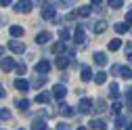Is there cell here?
<instances>
[{"instance_id": "cell-1", "label": "cell", "mask_w": 132, "mask_h": 130, "mask_svg": "<svg viewBox=\"0 0 132 130\" xmlns=\"http://www.w3.org/2000/svg\"><path fill=\"white\" fill-rule=\"evenodd\" d=\"M55 11H57V6L53 4V2H48L46 6H42V17L46 19V21H53L57 15H55Z\"/></svg>"}, {"instance_id": "cell-2", "label": "cell", "mask_w": 132, "mask_h": 130, "mask_svg": "<svg viewBox=\"0 0 132 130\" xmlns=\"http://www.w3.org/2000/svg\"><path fill=\"white\" fill-rule=\"evenodd\" d=\"M31 9H34V2H31V0H21V2H17L15 4V11L17 13H31Z\"/></svg>"}, {"instance_id": "cell-3", "label": "cell", "mask_w": 132, "mask_h": 130, "mask_svg": "<svg viewBox=\"0 0 132 130\" xmlns=\"http://www.w3.org/2000/svg\"><path fill=\"white\" fill-rule=\"evenodd\" d=\"M9 51H11V53H15V55H21V53H25V44L13 38V40L9 42Z\"/></svg>"}, {"instance_id": "cell-4", "label": "cell", "mask_w": 132, "mask_h": 130, "mask_svg": "<svg viewBox=\"0 0 132 130\" xmlns=\"http://www.w3.org/2000/svg\"><path fill=\"white\" fill-rule=\"evenodd\" d=\"M65 94H67V88H65L63 84H55V88H53V96H55V99L57 101H63Z\"/></svg>"}, {"instance_id": "cell-5", "label": "cell", "mask_w": 132, "mask_h": 130, "mask_svg": "<svg viewBox=\"0 0 132 130\" xmlns=\"http://www.w3.org/2000/svg\"><path fill=\"white\" fill-rule=\"evenodd\" d=\"M51 67H53V65L51 63H48L46 59H42V61H38V65H36V74H48V71H51Z\"/></svg>"}, {"instance_id": "cell-6", "label": "cell", "mask_w": 132, "mask_h": 130, "mask_svg": "<svg viewBox=\"0 0 132 130\" xmlns=\"http://www.w3.org/2000/svg\"><path fill=\"white\" fill-rule=\"evenodd\" d=\"M78 111H80V113H90V111H92V101H90V99H82L80 105H78Z\"/></svg>"}, {"instance_id": "cell-7", "label": "cell", "mask_w": 132, "mask_h": 130, "mask_svg": "<svg viewBox=\"0 0 132 130\" xmlns=\"http://www.w3.org/2000/svg\"><path fill=\"white\" fill-rule=\"evenodd\" d=\"M44 84H46V78H44L42 74H40V76L36 74V78H34V80L29 82V86H31V88H36V90H40V88H42Z\"/></svg>"}, {"instance_id": "cell-8", "label": "cell", "mask_w": 132, "mask_h": 130, "mask_svg": "<svg viewBox=\"0 0 132 130\" xmlns=\"http://www.w3.org/2000/svg\"><path fill=\"white\" fill-rule=\"evenodd\" d=\"M51 31H40V34H36V44H48L51 42Z\"/></svg>"}, {"instance_id": "cell-9", "label": "cell", "mask_w": 132, "mask_h": 130, "mask_svg": "<svg viewBox=\"0 0 132 130\" xmlns=\"http://www.w3.org/2000/svg\"><path fill=\"white\" fill-rule=\"evenodd\" d=\"M31 128H34V130H46V120L42 116L34 118V120H31Z\"/></svg>"}, {"instance_id": "cell-10", "label": "cell", "mask_w": 132, "mask_h": 130, "mask_svg": "<svg viewBox=\"0 0 132 130\" xmlns=\"http://www.w3.org/2000/svg\"><path fill=\"white\" fill-rule=\"evenodd\" d=\"M15 65H17V63H15L11 57H2V63H0V67H2L4 71H11V69H15Z\"/></svg>"}, {"instance_id": "cell-11", "label": "cell", "mask_w": 132, "mask_h": 130, "mask_svg": "<svg viewBox=\"0 0 132 130\" xmlns=\"http://www.w3.org/2000/svg\"><path fill=\"white\" fill-rule=\"evenodd\" d=\"M9 34H11L13 38H21V36L25 34V29H23L21 25H11V27H9Z\"/></svg>"}, {"instance_id": "cell-12", "label": "cell", "mask_w": 132, "mask_h": 130, "mask_svg": "<svg viewBox=\"0 0 132 130\" xmlns=\"http://www.w3.org/2000/svg\"><path fill=\"white\" fill-rule=\"evenodd\" d=\"M69 65V57H63V55H59L57 59H55V67H59V69H65Z\"/></svg>"}, {"instance_id": "cell-13", "label": "cell", "mask_w": 132, "mask_h": 130, "mask_svg": "<svg viewBox=\"0 0 132 130\" xmlns=\"http://www.w3.org/2000/svg\"><path fill=\"white\" fill-rule=\"evenodd\" d=\"M15 88H17V90H21V92H25V90L29 88V82H27V80H23V78L19 76L17 80H15Z\"/></svg>"}, {"instance_id": "cell-14", "label": "cell", "mask_w": 132, "mask_h": 130, "mask_svg": "<svg viewBox=\"0 0 132 130\" xmlns=\"http://www.w3.org/2000/svg\"><path fill=\"white\" fill-rule=\"evenodd\" d=\"M92 59H94L96 65H101V67H105V65H107V55H105V53H94Z\"/></svg>"}, {"instance_id": "cell-15", "label": "cell", "mask_w": 132, "mask_h": 130, "mask_svg": "<svg viewBox=\"0 0 132 130\" xmlns=\"http://www.w3.org/2000/svg\"><path fill=\"white\" fill-rule=\"evenodd\" d=\"M107 25H109V23H107V19L96 21V23H94V34H103V31L107 29Z\"/></svg>"}, {"instance_id": "cell-16", "label": "cell", "mask_w": 132, "mask_h": 130, "mask_svg": "<svg viewBox=\"0 0 132 130\" xmlns=\"http://www.w3.org/2000/svg\"><path fill=\"white\" fill-rule=\"evenodd\" d=\"M90 126H92V128H96V130H105V128H107V122H105V120H101V118H94V120L90 122Z\"/></svg>"}, {"instance_id": "cell-17", "label": "cell", "mask_w": 132, "mask_h": 130, "mask_svg": "<svg viewBox=\"0 0 132 130\" xmlns=\"http://www.w3.org/2000/svg\"><path fill=\"white\" fill-rule=\"evenodd\" d=\"M90 13H92V6L86 4V6H80V9L76 11V17H88Z\"/></svg>"}, {"instance_id": "cell-18", "label": "cell", "mask_w": 132, "mask_h": 130, "mask_svg": "<svg viewBox=\"0 0 132 130\" xmlns=\"http://www.w3.org/2000/svg\"><path fill=\"white\" fill-rule=\"evenodd\" d=\"M73 40H76V44H84V42H86V34H84V29H76Z\"/></svg>"}, {"instance_id": "cell-19", "label": "cell", "mask_w": 132, "mask_h": 130, "mask_svg": "<svg viewBox=\"0 0 132 130\" xmlns=\"http://www.w3.org/2000/svg\"><path fill=\"white\" fill-rule=\"evenodd\" d=\"M109 96L113 101H118V96H120V86L118 84H109Z\"/></svg>"}, {"instance_id": "cell-20", "label": "cell", "mask_w": 132, "mask_h": 130, "mask_svg": "<svg viewBox=\"0 0 132 130\" xmlns=\"http://www.w3.org/2000/svg\"><path fill=\"white\" fill-rule=\"evenodd\" d=\"M15 107H17L19 111H25L29 107V99H17V101H15Z\"/></svg>"}, {"instance_id": "cell-21", "label": "cell", "mask_w": 132, "mask_h": 130, "mask_svg": "<svg viewBox=\"0 0 132 130\" xmlns=\"http://www.w3.org/2000/svg\"><path fill=\"white\" fill-rule=\"evenodd\" d=\"M51 53H55L57 57L63 55V53H65V42H55V46H53V51H51Z\"/></svg>"}, {"instance_id": "cell-22", "label": "cell", "mask_w": 132, "mask_h": 130, "mask_svg": "<svg viewBox=\"0 0 132 130\" xmlns=\"http://www.w3.org/2000/svg\"><path fill=\"white\" fill-rule=\"evenodd\" d=\"M55 6H61V9H69L76 4V0H57V2H53Z\"/></svg>"}, {"instance_id": "cell-23", "label": "cell", "mask_w": 132, "mask_h": 130, "mask_svg": "<svg viewBox=\"0 0 132 130\" xmlns=\"http://www.w3.org/2000/svg\"><path fill=\"white\" fill-rule=\"evenodd\" d=\"M90 80H92V69L82 67V82H90Z\"/></svg>"}, {"instance_id": "cell-24", "label": "cell", "mask_w": 132, "mask_h": 130, "mask_svg": "<svg viewBox=\"0 0 132 130\" xmlns=\"http://www.w3.org/2000/svg\"><path fill=\"white\" fill-rule=\"evenodd\" d=\"M113 29L118 31V34H126V31H128V23H126V21H120V23L113 25Z\"/></svg>"}, {"instance_id": "cell-25", "label": "cell", "mask_w": 132, "mask_h": 130, "mask_svg": "<svg viewBox=\"0 0 132 130\" xmlns=\"http://www.w3.org/2000/svg\"><path fill=\"white\" fill-rule=\"evenodd\" d=\"M51 101V94H46V92H40L38 96H36V103H40V105H44V103H48Z\"/></svg>"}, {"instance_id": "cell-26", "label": "cell", "mask_w": 132, "mask_h": 130, "mask_svg": "<svg viewBox=\"0 0 132 130\" xmlns=\"http://www.w3.org/2000/svg\"><path fill=\"white\" fill-rule=\"evenodd\" d=\"M120 76H122V78H126V80H130V78H132V69H130V67H126V65H122V67H120Z\"/></svg>"}, {"instance_id": "cell-27", "label": "cell", "mask_w": 132, "mask_h": 130, "mask_svg": "<svg viewBox=\"0 0 132 130\" xmlns=\"http://www.w3.org/2000/svg\"><path fill=\"white\" fill-rule=\"evenodd\" d=\"M94 82H96V84H105V82H107V74H105V71H98V74L94 76Z\"/></svg>"}, {"instance_id": "cell-28", "label": "cell", "mask_w": 132, "mask_h": 130, "mask_svg": "<svg viewBox=\"0 0 132 130\" xmlns=\"http://www.w3.org/2000/svg\"><path fill=\"white\" fill-rule=\"evenodd\" d=\"M118 48H122V40L120 38H113L109 42V51H118Z\"/></svg>"}, {"instance_id": "cell-29", "label": "cell", "mask_w": 132, "mask_h": 130, "mask_svg": "<svg viewBox=\"0 0 132 130\" xmlns=\"http://www.w3.org/2000/svg\"><path fill=\"white\" fill-rule=\"evenodd\" d=\"M73 107H69V105H65V103H61V113L63 116H73Z\"/></svg>"}, {"instance_id": "cell-30", "label": "cell", "mask_w": 132, "mask_h": 130, "mask_svg": "<svg viewBox=\"0 0 132 130\" xmlns=\"http://www.w3.org/2000/svg\"><path fill=\"white\" fill-rule=\"evenodd\" d=\"M122 6H124V0H109V9L118 11V9H122Z\"/></svg>"}, {"instance_id": "cell-31", "label": "cell", "mask_w": 132, "mask_h": 130, "mask_svg": "<svg viewBox=\"0 0 132 130\" xmlns=\"http://www.w3.org/2000/svg\"><path fill=\"white\" fill-rule=\"evenodd\" d=\"M59 38H61V42H67V40L71 38V34H69V29H59Z\"/></svg>"}, {"instance_id": "cell-32", "label": "cell", "mask_w": 132, "mask_h": 130, "mask_svg": "<svg viewBox=\"0 0 132 130\" xmlns=\"http://www.w3.org/2000/svg\"><path fill=\"white\" fill-rule=\"evenodd\" d=\"M115 126H128V116H118L115 118Z\"/></svg>"}, {"instance_id": "cell-33", "label": "cell", "mask_w": 132, "mask_h": 130, "mask_svg": "<svg viewBox=\"0 0 132 130\" xmlns=\"http://www.w3.org/2000/svg\"><path fill=\"white\" fill-rule=\"evenodd\" d=\"M15 69H17L19 76H23V74L27 71V65H25V63H17V65H15Z\"/></svg>"}, {"instance_id": "cell-34", "label": "cell", "mask_w": 132, "mask_h": 130, "mask_svg": "<svg viewBox=\"0 0 132 130\" xmlns=\"http://www.w3.org/2000/svg\"><path fill=\"white\" fill-rule=\"evenodd\" d=\"M0 120H11V111L9 109H0Z\"/></svg>"}, {"instance_id": "cell-35", "label": "cell", "mask_w": 132, "mask_h": 130, "mask_svg": "<svg viewBox=\"0 0 132 130\" xmlns=\"http://www.w3.org/2000/svg\"><path fill=\"white\" fill-rule=\"evenodd\" d=\"M105 109H107V105L103 101H96V111H105Z\"/></svg>"}, {"instance_id": "cell-36", "label": "cell", "mask_w": 132, "mask_h": 130, "mask_svg": "<svg viewBox=\"0 0 132 130\" xmlns=\"http://www.w3.org/2000/svg\"><path fill=\"white\" fill-rule=\"evenodd\" d=\"M122 107H124L122 101H115V103H113V111H122Z\"/></svg>"}, {"instance_id": "cell-37", "label": "cell", "mask_w": 132, "mask_h": 130, "mask_svg": "<svg viewBox=\"0 0 132 130\" xmlns=\"http://www.w3.org/2000/svg\"><path fill=\"white\" fill-rule=\"evenodd\" d=\"M124 48H126V51H124V53H126L128 57H132V42H128V44H126Z\"/></svg>"}, {"instance_id": "cell-38", "label": "cell", "mask_w": 132, "mask_h": 130, "mask_svg": "<svg viewBox=\"0 0 132 130\" xmlns=\"http://www.w3.org/2000/svg\"><path fill=\"white\" fill-rule=\"evenodd\" d=\"M92 6L101 11V6H103V0H92Z\"/></svg>"}, {"instance_id": "cell-39", "label": "cell", "mask_w": 132, "mask_h": 130, "mask_svg": "<svg viewBox=\"0 0 132 130\" xmlns=\"http://www.w3.org/2000/svg\"><path fill=\"white\" fill-rule=\"evenodd\" d=\"M120 67H122V65H113V67H111V74H113V76H120Z\"/></svg>"}, {"instance_id": "cell-40", "label": "cell", "mask_w": 132, "mask_h": 130, "mask_svg": "<svg viewBox=\"0 0 132 130\" xmlns=\"http://www.w3.org/2000/svg\"><path fill=\"white\" fill-rule=\"evenodd\" d=\"M13 0H0V6H11Z\"/></svg>"}, {"instance_id": "cell-41", "label": "cell", "mask_w": 132, "mask_h": 130, "mask_svg": "<svg viewBox=\"0 0 132 130\" xmlns=\"http://www.w3.org/2000/svg\"><path fill=\"white\" fill-rule=\"evenodd\" d=\"M55 130H69V126H67V124H59Z\"/></svg>"}, {"instance_id": "cell-42", "label": "cell", "mask_w": 132, "mask_h": 130, "mask_svg": "<svg viewBox=\"0 0 132 130\" xmlns=\"http://www.w3.org/2000/svg\"><path fill=\"white\" fill-rule=\"evenodd\" d=\"M4 96H6V90H4L2 84H0V99H4Z\"/></svg>"}, {"instance_id": "cell-43", "label": "cell", "mask_w": 132, "mask_h": 130, "mask_svg": "<svg viewBox=\"0 0 132 130\" xmlns=\"http://www.w3.org/2000/svg\"><path fill=\"white\" fill-rule=\"evenodd\" d=\"M126 23H128V25H130V23H132V11H130V13H128V15H126Z\"/></svg>"}, {"instance_id": "cell-44", "label": "cell", "mask_w": 132, "mask_h": 130, "mask_svg": "<svg viewBox=\"0 0 132 130\" xmlns=\"http://www.w3.org/2000/svg\"><path fill=\"white\" fill-rule=\"evenodd\" d=\"M6 23V19H2V15H0V25H4Z\"/></svg>"}, {"instance_id": "cell-45", "label": "cell", "mask_w": 132, "mask_h": 130, "mask_svg": "<svg viewBox=\"0 0 132 130\" xmlns=\"http://www.w3.org/2000/svg\"><path fill=\"white\" fill-rule=\"evenodd\" d=\"M128 99H130V101H132V88H130V90H128Z\"/></svg>"}, {"instance_id": "cell-46", "label": "cell", "mask_w": 132, "mask_h": 130, "mask_svg": "<svg viewBox=\"0 0 132 130\" xmlns=\"http://www.w3.org/2000/svg\"><path fill=\"white\" fill-rule=\"evenodd\" d=\"M0 57H4V48L2 46H0Z\"/></svg>"}, {"instance_id": "cell-47", "label": "cell", "mask_w": 132, "mask_h": 130, "mask_svg": "<svg viewBox=\"0 0 132 130\" xmlns=\"http://www.w3.org/2000/svg\"><path fill=\"white\" fill-rule=\"evenodd\" d=\"M78 130H88V128H86V126H80V128H78Z\"/></svg>"}, {"instance_id": "cell-48", "label": "cell", "mask_w": 132, "mask_h": 130, "mask_svg": "<svg viewBox=\"0 0 132 130\" xmlns=\"http://www.w3.org/2000/svg\"><path fill=\"white\" fill-rule=\"evenodd\" d=\"M126 130H132V124H128V126H126Z\"/></svg>"}, {"instance_id": "cell-49", "label": "cell", "mask_w": 132, "mask_h": 130, "mask_svg": "<svg viewBox=\"0 0 132 130\" xmlns=\"http://www.w3.org/2000/svg\"><path fill=\"white\" fill-rule=\"evenodd\" d=\"M19 130H23V128H19Z\"/></svg>"}]
</instances>
